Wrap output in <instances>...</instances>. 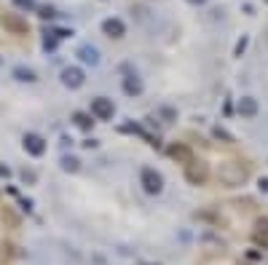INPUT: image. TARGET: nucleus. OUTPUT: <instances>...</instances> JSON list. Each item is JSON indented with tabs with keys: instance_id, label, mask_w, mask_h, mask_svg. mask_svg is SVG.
Masks as SVG:
<instances>
[{
	"instance_id": "obj_1",
	"label": "nucleus",
	"mask_w": 268,
	"mask_h": 265,
	"mask_svg": "<svg viewBox=\"0 0 268 265\" xmlns=\"http://www.w3.org/2000/svg\"><path fill=\"white\" fill-rule=\"evenodd\" d=\"M247 177H249V166L241 163V161H228V163H223V166L217 169V180L223 185H228V188L241 185Z\"/></svg>"
},
{
	"instance_id": "obj_2",
	"label": "nucleus",
	"mask_w": 268,
	"mask_h": 265,
	"mask_svg": "<svg viewBox=\"0 0 268 265\" xmlns=\"http://www.w3.org/2000/svg\"><path fill=\"white\" fill-rule=\"evenodd\" d=\"M207 177H209V166L204 161H191V163H185V180L191 182V185H204L207 182Z\"/></svg>"
},
{
	"instance_id": "obj_3",
	"label": "nucleus",
	"mask_w": 268,
	"mask_h": 265,
	"mask_svg": "<svg viewBox=\"0 0 268 265\" xmlns=\"http://www.w3.org/2000/svg\"><path fill=\"white\" fill-rule=\"evenodd\" d=\"M113 113H115L113 99H107V97L91 99V115H94L97 121H110V118H113Z\"/></svg>"
},
{
	"instance_id": "obj_4",
	"label": "nucleus",
	"mask_w": 268,
	"mask_h": 265,
	"mask_svg": "<svg viewBox=\"0 0 268 265\" xmlns=\"http://www.w3.org/2000/svg\"><path fill=\"white\" fill-rule=\"evenodd\" d=\"M0 25H3L6 30H11L14 35H27L30 33L27 22L22 17H17V14H0Z\"/></svg>"
},
{
	"instance_id": "obj_5",
	"label": "nucleus",
	"mask_w": 268,
	"mask_h": 265,
	"mask_svg": "<svg viewBox=\"0 0 268 265\" xmlns=\"http://www.w3.org/2000/svg\"><path fill=\"white\" fill-rule=\"evenodd\" d=\"M140 182H143V188L148 190V193H161V188H164V180H161V174L159 171H153V169H143V174H140Z\"/></svg>"
},
{
	"instance_id": "obj_6",
	"label": "nucleus",
	"mask_w": 268,
	"mask_h": 265,
	"mask_svg": "<svg viewBox=\"0 0 268 265\" xmlns=\"http://www.w3.org/2000/svg\"><path fill=\"white\" fill-rule=\"evenodd\" d=\"M167 153H169V158H175L177 163H191L193 161V150L185 142H172L167 147Z\"/></svg>"
},
{
	"instance_id": "obj_7",
	"label": "nucleus",
	"mask_w": 268,
	"mask_h": 265,
	"mask_svg": "<svg viewBox=\"0 0 268 265\" xmlns=\"http://www.w3.org/2000/svg\"><path fill=\"white\" fill-rule=\"evenodd\" d=\"M62 83H65L67 89H81L83 86V70H78V67L62 70Z\"/></svg>"
},
{
	"instance_id": "obj_8",
	"label": "nucleus",
	"mask_w": 268,
	"mask_h": 265,
	"mask_svg": "<svg viewBox=\"0 0 268 265\" xmlns=\"http://www.w3.org/2000/svg\"><path fill=\"white\" fill-rule=\"evenodd\" d=\"M102 30H105V35H110V38H123L126 35V25L121 19H105L102 22Z\"/></svg>"
},
{
	"instance_id": "obj_9",
	"label": "nucleus",
	"mask_w": 268,
	"mask_h": 265,
	"mask_svg": "<svg viewBox=\"0 0 268 265\" xmlns=\"http://www.w3.org/2000/svg\"><path fill=\"white\" fill-rule=\"evenodd\" d=\"M25 150H27L30 155H43L46 142H43L38 134H27V137H25Z\"/></svg>"
},
{
	"instance_id": "obj_10",
	"label": "nucleus",
	"mask_w": 268,
	"mask_h": 265,
	"mask_svg": "<svg viewBox=\"0 0 268 265\" xmlns=\"http://www.w3.org/2000/svg\"><path fill=\"white\" fill-rule=\"evenodd\" d=\"M236 110H239V115H244V118H252V115L257 113V102L252 97H244V99H239V107H236Z\"/></svg>"
},
{
	"instance_id": "obj_11",
	"label": "nucleus",
	"mask_w": 268,
	"mask_h": 265,
	"mask_svg": "<svg viewBox=\"0 0 268 265\" xmlns=\"http://www.w3.org/2000/svg\"><path fill=\"white\" fill-rule=\"evenodd\" d=\"M78 57H81L86 65H99V51L94 46H81L78 49Z\"/></svg>"
},
{
	"instance_id": "obj_12",
	"label": "nucleus",
	"mask_w": 268,
	"mask_h": 265,
	"mask_svg": "<svg viewBox=\"0 0 268 265\" xmlns=\"http://www.w3.org/2000/svg\"><path fill=\"white\" fill-rule=\"evenodd\" d=\"M123 91L126 94H140V91H143V83H140V78L137 75H126V81H123Z\"/></svg>"
},
{
	"instance_id": "obj_13",
	"label": "nucleus",
	"mask_w": 268,
	"mask_h": 265,
	"mask_svg": "<svg viewBox=\"0 0 268 265\" xmlns=\"http://www.w3.org/2000/svg\"><path fill=\"white\" fill-rule=\"evenodd\" d=\"M255 238L263 241V244H268V217H260L257 225H255Z\"/></svg>"
},
{
	"instance_id": "obj_14",
	"label": "nucleus",
	"mask_w": 268,
	"mask_h": 265,
	"mask_svg": "<svg viewBox=\"0 0 268 265\" xmlns=\"http://www.w3.org/2000/svg\"><path fill=\"white\" fill-rule=\"evenodd\" d=\"M73 121H75V126H78V129H83V131H89V129L94 126L91 115H86V113H75V115H73Z\"/></svg>"
},
{
	"instance_id": "obj_15",
	"label": "nucleus",
	"mask_w": 268,
	"mask_h": 265,
	"mask_svg": "<svg viewBox=\"0 0 268 265\" xmlns=\"http://www.w3.org/2000/svg\"><path fill=\"white\" fill-rule=\"evenodd\" d=\"M14 75H17L19 81H35V73H30V70H25V67H17Z\"/></svg>"
},
{
	"instance_id": "obj_16",
	"label": "nucleus",
	"mask_w": 268,
	"mask_h": 265,
	"mask_svg": "<svg viewBox=\"0 0 268 265\" xmlns=\"http://www.w3.org/2000/svg\"><path fill=\"white\" fill-rule=\"evenodd\" d=\"M62 166H65L67 171H75V169H78V158H70V155H65V158H62Z\"/></svg>"
},
{
	"instance_id": "obj_17",
	"label": "nucleus",
	"mask_w": 268,
	"mask_h": 265,
	"mask_svg": "<svg viewBox=\"0 0 268 265\" xmlns=\"http://www.w3.org/2000/svg\"><path fill=\"white\" fill-rule=\"evenodd\" d=\"M215 137H217V139H223V142H233V137H231V134H228V131H225V129H220V126L215 129Z\"/></svg>"
},
{
	"instance_id": "obj_18",
	"label": "nucleus",
	"mask_w": 268,
	"mask_h": 265,
	"mask_svg": "<svg viewBox=\"0 0 268 265\" xmlns=\"http://www.w3.org/2000/svg\"><path fill=\"white\" fill-rule=\"evenodd\" d=\"M14 6H19V9L30 11V9H35V0H14Z\"/></svg>"
},
{
	"instance_id": "obj_19",
	"label": "nucleus",
	"mask_w": 268,
	"mask_h": 265,
	"mask_svg": "<svg viewBox=\"0 0 268 265\" xmlns=\"http://www.w3.org/2000/svg\"><path fill=\"white\" fill-rule=\"evenodd\" d=\"M41 17H43V19H51L54 11H51V9H41Z\"/></svg>"
},
{
	"instance_id": "obj_20",
	"label": "nucleus",
	"mask_w": 268,
	"mask_h": 265,
	"mask_svg": "<svg viewBox=\"0 0 268 265\" xmlns=\"http://www.w3.org/2000/svg\"><path fill=\"white\" fill-rule=\"evenodd\" d=\"M244 46H247V41H239V46H236V54L241 57V51H244Z\"/></svg>"
},
{
	"instance_id": "obj_21",
	"label": "nucleus",
	"mask_w": 268,
	"mask_h": 265,
	"mask_svg": "<svg viewBox=\"0 0 268 265\" xmlns=\"http://www.w3.org/2000/svg\"><path fill=\"white\" fill-rule=\"evenodd\" d=\"M11 171H9V166H0V177H9Z\"/></svg>"
},
{
	"instance_id": "obj_22",
	"label": "nucleus",
	"mask_w": 268,
	"mask_h": 265,
	"mask_svg": "<svg viewBox=\"0 0 268 265\" xmlns=\"http://www.w3.org/2000/svg\"><path fill=\"white\" fill-rule=\"evenodd\" d=\"M260 190H268V180H260Z\"/></svg>"
},
{
	"instance_id": "obj_23",
	"label": "nucleus",
	"mask_w": 268,
	"mask_h": 265,
	"mask_svg": "<svg viewBox=\"0 0 268 265\" xmlns=\"http://www.w3.org/2000/svg\"><path fill=\"white\" fill-rule=\"evenodd\" d=\"M191 3H204V0H191Z\"/></svg>"
},
{
	"instance_id": "obj_24",
	"label": "nucleus",
	"mask_w": 268,
	"mask_h": 265,
	"mask_svg": "<svg viewBox=\"0 0 268 265\" xmlns=\"http://www.w3.org/2000/svg\"><path fill=\"white\" fill-rule=\"evenodd\" d=\"M265 3H268V0H265Z\"/></svg>"
}]
</instances>
